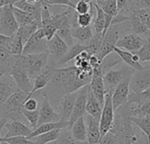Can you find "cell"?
I'll use <instances>...</instances> for the list:
<instances>
[{
	"label": "cell",
	"mask_w": 150,
	"mask_h": 144,
	"mask_svg": "<svg viewBox=\"0 0 150 144\" xmlns=\"http://www.w3.org/2000/svg\"><path fill=\"white\" fill-rule=\"evenodd\" d=\"M93 74V73H92ZM91 73L82 71L76 66L62 69L53 68L52 77L47 85V97L57 99L58 102L66 95L78 92L89 85L92 78Z\"/></svg>",
	"instance_id": "6da1fadb"
},
{
	"label": "cell",
	"mask_w": 150,
	"mask_h": 144,
	"mask_svg": "<svg viewBox=\"0 0 150 144\" xmlns=\"http://www.w3.org/2000/svg\"><path fill=\"white\" fill-rule=\"evenodd\" d=\"M28 93L18 90L9 98L3 105H0V131L4 129L6 123L11 121L27 122L23 114V106L28 98Z\"/></svg>",
	"instance_id": "7a4b0ae2"
},
{
	"label": "cell",
	"mask_w": 150,
	"mask_h": 144,
	"mask_svg": "<svg viewBox=\"0 0 150 144\" xmlns=\"http://www.w3.org/2000/svg\"><path fill=\"white\" fill-rule=\"evenodd\" d=\"M10 76L14 79L18 90L26 92L28 94L32 92L33 85H32L31 84L30 76L27 73L26 69L25 67L23 55H17L15 64L13 66V69Z\"/></svg>",
	"instance_id": "3957f363"
},
{
	"label": "cell",
	"mask_w": 150,
	"mask_h": 144,
	"mask_svg": "<svg viewBox=\"0 0 150 144\" xmlns=\"http://www.w3.org/2000/svg\"><path fill=\"white\" fill-rule=\"evenodd\" d=\"M19 29L13 12V4L0 7V34L14 36Z\"/></svg>",
	"instance_id": "277c9868"
},
{
	"label": "cell",
	"mask_w": 150,
	"mask_h": 144,
	"mask_svg": "<svg viewBox=\"0 0 150 144\" xmlns=\"http://www.w3.org/2000/svg\"><path fill=\"white\" fill-rule=\"evenodd\" d=\"M49 53L35 54V55H23L25 67L27 73L31 77H38L47 67Z\"/></svg>",
	"instance_id": "5b68a950"
},
{
	"label": "cell",
	"mask_w": 150,
	"mask_h": 144,
	"mask_svg": "<svg viewBox=\"0 0 150 144\" xmlns=\"http://www.w3.org/2000/svg\"><path fill=\"white\" fill-rule=\"evenodd\" d=\"M134 70L130 67H122L120 70H112L106 75L104 76V83L105 87L107 93H112L117 88V86L127 77L133 76L134 73Z\"/></svg>",
	"instance_id": "8992f818"
},
{
	"label": "cell",
	"mask_w": 150,
	"mask_h": 144,
	"mask_svg": "<svg viewBox=\"0 0 150 144\" xmlns=\"http://www.w3.org/2000/svg\"><path fill=\"white\" fill-rule=\"evenodd\" d=\"M115 110L112 104V93H107L105 96V102L103 107L102 115L99 121L101 136L104 137L112 128L115 121Z\"/></svg>",
	"instance_id": "52a82bcc"
},
{
	"label": "cell",
	"mask_w": 150,
	"mask_h": 144,
	"mask_svg": "<svg viewBox=\"0 0 150 144\" xmlns=\"http://www.w3.org/2000/svg\"><path fill=\"white\" fill-rule=\"evenodd\" d=\"M118 26H111L104 36L101 48L97 55H95L99 60L100 63L106 56L113 53L116 48L117 42L120 40V30Z\"/></svg>",
	"instance_id": "ba28073f"
},
{
	"label": "cell",
	"mask_w": 150,
	"mask_h": 144,
	"mask_svg": "<svg viewBox=\"0 0 150 144\" xmlns=\"http://www.w3.org/2000/svg\"><path fill=\"white\" fill-rule=\"evenodd\" d=\"M47 43L44 31L42 28H40L31 38L27 40L24 47V51L22 55H35L42 54L47 52Z\"/></svg>",
	"instance_id": "9c48e42d"
},
{
	"label": "cell",
	"mask_w": 150,
	"mask_h": 144,
	"mask_svg": "<svg viewBox=\"0 0 150 144\" xmlns=\"http://www.w3.org/2000/svg\"><path fill=\"white\" fill-rule=\"evenodd\" d=\"M49 100L50 99L46 94V92H43V94H41V102L39 108L40 119H39L38 127L47 123L61 121L60 116L54 111Z\"/></svg>",
	"instance_id": "30bf717a"
},
{
	"label": "cell",
	"mask_w": 150,
	"mask_h": 144,
	"mask_svg": "<svg viewBox=\"0 0 150 144\" xmlns=\"http://www.w3.org/2000/svg\"><path fill=\"white\" fill-rule=\"evenodd\" d=\"M90 87L93 94L95 95V97L98 99V100L100 102V104L104 107L105 102L106 91H105V83H104V75L100 69V65L93 68V74H92V78L90 84Z\"/></svg>",
	"instance_id": "8fae6325"
},
{
	"label": "cell",
	"mask_w": 150,
	"mask_h": 144,
	"mask_svg": "<svg viewBox=\"0 0 150 144\" xmlns=\"http://www.w3.org/2000/svg\"><path fill=\"white\" fill-rule=\"evenodd\" d=\"M78 94H79V91L70 93V94H68V95L64 96L57 103L56 113L60 116L61 121H70Z\"/></svg>",
	"instance_id": "7c38bea8"
},
{
	"label": "cell",
	"mask_w": 150,
	"mask_h": 144,
	"mask_svg": "<svg viewBox=\"0 0 150 144\" xmlns=\"http://www.w3.org/2000/svg\"><path fill=\"white\" fill-rule=\"evenodd\" d=\"M133 76H129L126 77L115 89L112 94V104L114 110H118L119 108L127 105L128 97L130 95V83Z\"/></svg>",
	"instance_id": "4fadbf2b"
},
{
	"label": "cell",
	"mask_w": 150,
	"mask_h": 144,
	"mask_svg": "<svg viewBox=\"0 0 150 144\" xmlns=\"http://www.w3.org/2000/svg\"><path fill=\"white\" fill-rule=\"evenodd\" d=\"M150 87V64L142 70H135L130 83L132 92L140 93Z\"/></svg>",
	"instance_id": "5bb4252c"
},
{
	"label": "cell",
	"mask_w": 150,
	"mask_h": 144,
	"mask_svg": "<svg viewBox=\"0 0 150 144\" xmlns=\"http://www.w3.org/2000/svg\"><path fill=\"white\" fill-rule=\"evenodd\" d=\"M89 89H90V84L79 90V94L76 99L74 110H73V113L69 121V123H70L69 130L76 121H77L80 118L84 117V115H86L85 113H86V106H87V100H88Z\"/></svg>",
	"instance_id": "9a60e30c"
},
{
	"label": "cell",
	"mask_w": 150,
	"mask_h": 144,
	"mask_svg": "<svg viewBox=\"0 0 150 144\" xmlns=\"http://www.w3.org/2000/svg\"><path fill=\"white\" fill-rule=\"evenodd\" d=\"M69 49V47L57 33L47 43V52L49 53V55H51V57L55 61L56 64L63 58Z\"/></svg>",
	"instance_id": "2e32d148"
},
{
	"label": "cell",
	"mask_w": 150,
	"mask_h": 144,
	"mask_svg": "<svg viewBox=\"0 0 150 144\" xmlns=\"http://www.w3.org/2000/svg\"><path fill=\"white\" fill-rule=\"evenodd\" d=\"M146 43V40H143L140 35L130 33L125 35L122 39H120L117 42L116 48H124L126 51L135 53L139 51Z\"/></svg>",
	"instance_id": "e0dca14e"
},
{
	"label": "cell",
	"mask_w": 150,
	"mask_h": 144,
	"mask_svg": "<svg viewBox=\"0 0 150 144\" xmlns=\"http://www.w3.org/2000/svg\"><path fill=\"white\" fill-rule=\"evenodd\" d=\"M7 129V132L4 136H2L4 138H10V137H15V136H26L29 137L33 130L27 127L25 123L18 121H11L8 123L5 124L4 128Z\"/></svg>",
	"instance_id": "ac0fdd59"
},
{
	"label": "cell",
	"mask_w": 150,
	"mask_h": 144,
	"mask_svg": "<svg viewBox=\"0 0 150 144\" xmlns=\"http://www.w3.org/2000/svg\"><path fill=\"white\" fill-rule=\"evenodd\" d=\"M18 88L11 76H1L0 79V105H3L9 98L15 94Z\"/></svg>",
	"instance_id": "d6986e66"
},
{
	"label": "cell",
	"mask_w": 150,
	"mask_h": 144,
	"mask_svg": "<svg viewBox=\"0 0 150 144\" xmlns=\"http://www.w3.org/2000/svg\"><path fill=\"white\" fill-rule=\"evenodd\" d=\"M85 119L87 121L86 128L88 143L90 144H98L102 138L99 121L89 114L85 115Z\"/></svg>",
	"instance_id": "ffe728a7"
},
{
	"label": "cell",
	"mask_w": 150,
	"mask_h": 144,
	"mask_svg": "<svg viewBox=\"0 0 150 144\" xmlns=\"http://www.w3.org/2000/svg\"><path fill=\"white\" fill-rule=\"evenodd\" d=\"M69 126H70L69 121H64L43 124V125L38 127L35 130H33L32 135L29 137H27V138L29 140H32L33 138H36L37 136H40V135H41L43 134L49 133L51 131L57 130V129H61V130L68 129V130H69Z\"/></svg>",
	"instance_id": "44dd1931"
},
{
	"label": "cell",
	"mask_w": 150,
	"mask_h": 144,
	"mask_svg": "<svg viewBox=\"0 0 150 144\" xmlns=\"http://www.w3.org/2000/svg\"><path fill=\"white\" fill-rule=\"evenodd\" d=\"M17 55L0 48V76H10L15 64Z\"/></svg>",
	"instance_id": "7402d4cb"
},
{
	"label": "cell",
	"mask_w": 150,
	"mask_h": 144,
	"mask_svg": "<svg viewBox=\"0 0 150 144\" xmlns=\"http://www.w3.org/2000/svg\"><path fill=\"white\" fill-rule=\"evenodd\" d=\"M52 71H53V67L48 66V67L40 74V75H39L38 77H35L33 90H32V92L29 93L27 99H31V98L33 97V95H34L35 92H39L40 90H42V89L47 87V85L49 84L50 80H51Z\"/></svg>",
	"instance_id": "603a6c76"
},
{
	"label": "cell",
	"mask_w": 150,
	"mask_h": 144,
	"mask_svg": "<svg viewBox=\"0 0 150 144\" xmlns=\"http://www.w3.org/2000/svg\"><path fill=\"white\" fill-rule=\"evenodd\" d=\"M102 112H103V106L100 104V102L98 100V99L95 97L90 87L87 106H86V113L92 116L94 119L99 121L102 115Z\"/></svg>",
	"instance_id": "cb8c5ba5"
},
{
	"label": "cell",
	"mask_w": 150,
	"mask_h": 144,
	"mask_svg": "<svg viewBox=\"0 0 150 144\" xmlns=\"http://www.w3.org/2000/svg\"><path fill=\"white\" fill-rule=\"evenodd\" d=\"M114 52L120 57V59L125 63L128 65V67L134 69V70H142L145 69V67L139 62L138 57L134 54L126 51V50H122L118 48H115Z\"/></svg>",
	"instance_id": "d4e9b609"
},
{
	"label": "cell",
	"mask_w": 150,
	"mask_h": 144,
	"mask_svg": "<svg viewBox=\"0 0 150 144\" xmlns=\"http://www.w3.org/2000/svg\"><path fill=\"white\" fill-rule=\"evenodd\" d=\"M72 138L78 143H85L87 140V128L84 121V117L80 118L76 121L70 128Z\"/></svg>",
	"instance_id": "484cf974"
},
{
	"label": "cell",
	"mask_w": 150,
	"mask_h": 144,
	"mask_svg": "<svg viewBox=\"0 0 150 144\" xmlns=\"http://www.w3.org/2000/svg\"><path fill=\"white\" fill-rule=\"evenodd\" d=\"M13 12H14V16L16 18V20H17L19 27L26 26L35 24V23L41 26V22L38 21L33 14L26 12L25 11H22V10L15 7L14 5H13Z\"/></svg>",
	"instance_id": "4316f807"
},
{
	"label": "cell",
	"mask_w": 150,
	"mask_h": 144,
	"mask_svg": "<svg viewBox=\"0 0 150 144\" xmlns=\"http://www.w3.org/2000/svg\"><path fill=\"white\" fill-rule=\"evenodd\" d=\"M69 15L65 18V19L63 20V22L60 26V27L57 31V34L66 42V44L70 48L74 45H73V37H72V29L73 28H72V26L70 24Z\"/></svg>",
	"instance_id": "83f0119b"
},
{
	"label": "cell",
	"mask_w": 150,
	"mask_h": 144,
	"mask_svg": "<svg viewBox=\"0 0 150 144\" xmlns=\"http://www.w3.org/2000/svg\"><path fill=\"white\" fill-rule=\"evenodd\" d=\"M93 31L94 30L91 28V26H87V27L77 26L72 29V37L78 40L82 44L87 45L94 35Z\"/></svg>",
	"instance_id": "f1b7e54d"
},
{
	"label": "cell",
	"mask_w": 150,
	"mask_h": 144,
	"mask_svg": "<svg viewBox=\"0 0 150 144\" xmlns=\"http://www.w3.org/2000/svg\"><path fill=\"white\" fill-rule=\"evenodd\" d=\"M95 6H96V10H97V15L93 23V30H94V33L97 34H100V33H104L105 29V25H106V20H105V13L104 12V11L96 4V2L94 1Z\"/></svg>",
	"instance_id": "f546056e"
},
{
	"label": "cell",
	"mask_w": 150,
	"mask_h": 144,
	"mask_svg": "<svg viewBox=\"0 0 150 144\" xmlns=\"http://www.w3.org/2000/svg\"><path fill=\"white\" fill-rule=\"evenodd\" d=\"M84 51H87V46L86 45H83L82 43L76 44L72 48H70V49L69 50V52L63 56V58L57 64L58 65L66 64L67 62H70L71 60L76 59V57H78Z\"/></svg>",
	"instance_id": "4dcf8cb0"
},
{
	"label": "cell",
	"mask_w": 150,
	"mask_h": 144,
	"mask_svg": "<svg viewBox=\"0 0 150 144\" xmlns=\"http://www.w3.org/2000/svg\"><path fill=\"white\" fill-rule=\"evenodd\" d=\"M96 4L104 11L106 15L116 17L119 13L117 0H98Z\"/></svg>",
	"instance_id": "1f68e13d"
},
{
	"label": "cell",
	"mask_w": 150,
	"mask_h": 144,
	"mask_svg": "<svg viewBox=\"0 0 150 144\" xmlns=\"http://www.w3.org/2000/svg\"><path fill=\"white\" fill-rule=\"evenodd\" d=\"M122 60L120 59V57L115 53H112L111 55H109L108 56H106L100 63V69L102 70L103 75H106L109 71H111L112 70V68L117 65L118 63H120Z\"/></svg>",
	"instance_id": "d6a6232c"
},
{
	"label": "cell",
	"mask_w": 150,
	"mask_h": 144,
	"mask_svg": "<svg viewBox=\"0 0 150 144\" xmlns=\"http://www.w3.org/2000/svg\"><path fill=\"white\" fill-rule=\"evenodd\" d=\"M150 101V87L148 88L146 91L140 92V93H135V92H131L129 97H128V103L127 105H132V104H136L137 106H141L143 104L149 102Z\"/></svg>",
	"instance_id": "836d02e7"
},
{
	"label": "cell",
	"mask_w": 150,
	"mask_h": 144,
	"mask_svg": "<svg viewBox=\"0 0 150 144\" xmlns=\"http://www.w3.org/2000/svg\"><path fill=\"white\" fill-rule=\"evenodd\" d=\"M127 23L130 25L131 30L133 31V33H134V34L139 35V34H142V33H146L149 32V29L147 28V26L132 11L129 14V21Z\"/></svg>",
	"instance_id": "e575fe53"
},
{
	"label": "cell",
	"mask_w": 150,
	"mask_h": 144,
	"mask_svg": "<svg viewBox=\"0 0 150 144\" xmlns=\"http://www.w3.org/2000/svg\"><path fill=\"white\" fill-rule=\"evenodd\" d=\"M132 122L147 136L150 144V116L143 118H134L131 117Z\"/></svg>",
	"instance_id": "d590c367"
},
{
	"label": "cell",
	"mask_w": 150,
	"mask_h": 144,
	"mask_svg": "<svg viewBox=\"0 0 150 144\" xmlns=\"http://www.w3.org/2000/svg\"><path fill=\"white\" fill-rule=\"evenodd\" d=\"M62 131H63V130L57 129V130L51 131L49 133L43 134L40 136H37L35 138L34 143L35 144H49L51 143H54L61 137Z\"/></svg>",
	"instance_id": "8d00e7d4"
},
{
	"label": "cell",
	"mask_w": 150,
	"mask_h": 144,
	"mask_svg": "<svg viewBox=\"0 0 150 144\" xmlns=\"http://www.w3.org/2000/svg\"><path fill=\"white\" fill-rule=\"evenodd\" d=\"M104 35L102 33L97 34L94 33L92 39L90 40V42L86 45L87 46V52L91 55H97V54L99 52L102 43H103Z\"/></svg>",
	"instance_id": "74e56055"
},
{
	"label": "cell",
	"mask_w": 150,
	"mask_h": 144,
	"mask_svg": "<svg viewBox=\"0 0 150 144\" xmlns=\"http://www.w3.org/2000/svg\"><path fill=\"white\" fill-rule=\"evenodd\" d=\"M24 47H25V44L23 42L22 36L18 31V33L12 38L10 52L11 54L14 55H21L24 51Z\"/></svg>",
	"instance_id": "f35d334b"
},
{
	"label": "cell",
	"mask_w": 150,
	"mask_h": 144,
	"mask_svg": "<svg viewBox=\"0 0 150 144\" xmlns=\"http://www.w3.org/2000/svg\"><path fill=\"white\" fill-rule=\"evenodd\" d=\"M134 54L138 59L139 62L143 65V63L147 62L150 64V38H149L146 40V43L144 44V46L137 52L133 53Z\"/></svg>",
	"instance_id": "ab89813d"
},
{
	"label": "cell",
	"mask_w": 150,
	"mask_h": 144,
	"mask_svg": "<svg viewBox=\"0 0 150 144\" xmlns=\"http://www.w3.org/2000/svg\"><path fill=\"white\" fill-rule=\"evenodd\" d=\"M147 116H150V101L143 104L141 106L131 108V117L143 118Z\"/></svg>",
	"instance_id": "60d3db41"
},
{
	"label": "cell",
	"mask_w": 150,
	"mask_h": 144,
	"mask_svg": "<svg viewBox=\"0 0 150 144\" xmlns=\"http://www.w3.org/2000/svg\"><path fill=\"white\" fill-rule=\"evenodd\" d=\"M23 114H24L25 118L26 119L27 122H29L31 128L33 130H35L38 128V123H39V119H40L39 110L33 111V112H29V111L23 109Z\"/></svg>",
	"instance_id": "b9f144b4"
},
{
	"label": "cell",
	"mask_w": 150,
	"mask_h": 144,
	"mask_svg": "<svg viewBox=\"0 0 150 144\" xmlns=\"http://www.w3.org/2000/svg\"><path fill=\"white\" fill-rule=\"evenodd\" d=\"M132 12L139 18V19L147 26V28L150 32V7L132 11Z\"/></svg>",
	"instance_id": "7bdbcfd3"
},
{
	"label": "cell",
	"mask_w": 150,
	"mask_h": 144,
	"mask_svg": "<svg viewBox=\"0 0 150 144\" xmlns=\"http://www.w3.org/2000/svg\"><path fill=\"white\" fill-rule=\"evenodd\" d=\"M93 7V1H87V0H79L76 4L75 11L79 14H87L90 13Z\"/></svg>",
	"instance_id": "ee69618b"
},
{
	"label": "cell",
	"mask_w": 150,
	"mask_h": 144,
	"mask_svg": "<svg viewBox=\"0 0 150 144\" xmlns=\"http://www.w3.org/2000/svg\"><path fill=\"white\" fill-rule=\"evenodd\" d=\"M96 15H97V10H96V11L90 12V13H87V14H83V15L78 14V17H77V25H78V26H81V27L91 26L93 17L96 16Z\"/></svg>",
	"instance_id": "f6af8a7d"
},
{
	"label": "cell",
	"mask_w": 150,
	"mask_h": 144,
	"mask_svg": "<svg viewBox=\"0 0 150 144\" xmlns=\"http://www.w3.org/2000/svg\"><path fill=\"white\" fill-rule=\"evenodd\" d=\"M0 143H6L8 144H35L34 142L29 140L26 136H15L10 138L1 137Z\"/></svg>",
	"instance_id": "bcb514c9"
},
{
	"label": "cell",
	"mask_w": 150,
	"mask_h": 144,
	"mask_svg": "<svg viewBox=\"0 0 150 144\" xmlns=\"http://www.w3.org/2000/svg\"><path fill=\"white\" fill-rule=\"evenodd\" d=\"M98 144H122L121 142L120 141V139L118 138V136L112 133V131H110L107 135H105L104 137L101 138L100 142Z\"/></svg>",
	"instance_id": "7dc6e473"
},
{
	"label": "cell",
	"mask_w": 150,
	"mask_h": 144,
	"mask_svg": "<svg viewBox=\"0 0 150 144\" xmlns=\"http://www.w3.org/2000/svg\"><path fill=\"white\" fill-rule=\"evenodd\" d=\"M23 109L29 111V112H33V111L39 110V103H38L37 99H33V98L26 99V101L24 104Z\"/></svg>",
	"instance_id": "c3c4849f"
},
{
	"label": "cell",
	"mask_w": 150,
	"mask_h": 144,
	"mask_svg": "<svg viewBox=\"0 0 150 144\" xmlns=\"http://www.w3.org/2000/svg\"><path fill=\"white\" fill-rule=\"evenodd\" d=\"M12 38H13V36L12 37H8V36L0 34V48H4V49L8 50L10 52L11 45V41H12Z\"/></svg>",
	"instance_id": "681fc988"
},
{
	"label": "cell",
	"mask_w": 150,
	"mask_h": 144,
	"mask_svg": "<svg viewBox=\"0 0 150 144\" xmlns=\"http://www.w3.org/2000/svg\"><path fill=\"white\" fill-rule=\"evenodd\" d=\"M49 144H77V142H76L72 138V136L70 137L69 135H63V136L61 135V137L57 141Z\"/></svg>",
	"instance_id": "f907efd6"
},
{
	"label": "cell",
	"mask_w": 150,
	"mask_h": 144,
	"mask_svg": "<svg viewBox=\"0 0 150 144\" xmlns=\"http://www.w3.org/2000/svg\"><path fill=\"white\" fill-rule=\"evenodd\" d=\"M131 144H149V140H148L147 136L144 135V136H141L140 139L137 142H135V143Z\"/></svg>",
	"instance_id": "816d5d0a"
},
{
	"label": "cell",
	"mask_w": 150,
	"mask_h": 144,
	"mask_svg": "<svg viewBox=\"0 0 150 144\" xmlns=\"http://www.w3.org/2000/svg\"><path fill=\"white\" fill-rule=\"evenodd\" d=\"M18 0H1L0 1V7L8 5V4H14Z\"/></svg>",
	"instance_id": "f5cc1de1"
},
{
	"label": "cell",
	"mask_w": 150,
	"mask_h": 144,
	"mask_svg": "<svg viewBox=\"0 0 150 144\" xmlns=\"http://www.w3.org/2000/svg\"><path fill=\"white\" fill-rule=\"evenodd\" d=\"M77 144H90L88 142H85V143H78L77 142Z\"/></svg>",
	"instance_id": "db71d44e"
},
{
	"label": "cell",
	"mask_w": 150,
	"mask_h": 144,
	"mask_svg": "<svg viewBox=\"0 0 150 144\" xmlns=\"http://www.w3.org/2000/svg\"><path fill=\"white\" fill-rule=\"evenodd\" d=\"M0 144H8V143H0Z\"/></svg>",
	"instance_id": "11a10c76"
}]
</instances>
